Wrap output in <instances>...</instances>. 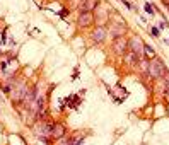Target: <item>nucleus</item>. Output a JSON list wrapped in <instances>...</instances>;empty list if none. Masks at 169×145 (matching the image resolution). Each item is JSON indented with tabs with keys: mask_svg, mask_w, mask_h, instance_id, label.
<instances>
[{
	"mask_svg": "<svg viewBox=\"0 0 169 145\" xmlns=\"http://www.w3.org/2000/svg\"><path fill=\"white\" fill-rule=\"evenodd\" d=\"M128 46H130L132 53H135V55H137L138 60L143 56V44H142V39H140V38H132L130 43H128Z\"/></svg>",
	"mask_w": 169,
	"mask_h": 145,
	"instance_id": "obj_2",
	"label": "nucleus"
},
{
	"mask_svg": "<svg viewBox=\"0 0 169 145\" xmlns=\"http://www.w3.org/2000/svg\"><path fill=\"white\" fill-rule=\"evenodd\" d=\"M143 53H145V56H147V58H154V56H155L154 48H150V46H147V44H143Z\"/></svg>",
	"mask_w": 169,
	"mask_h": 145,
	"instance_id": "obj_10",
	"label": "nucleus"
},
{
	"mask_svg": "<svg viewBox=\"0 0 169 145\" xmlns=\"http://www.w3.org/2000/svg\"><path fill=\"white\" fill-rule=\"evenodd\" d=\"M77 22H79L80 27H89V26L94 22V15H92V12H80Z\"/></svg>",
	"mask_w": 169,
	"mask_h": 145,
	"instance_id": "obj_3",
	"label": "nucleus"
},
{
	"mask_svg": "<svg viewBox=\"0 0 169 145\" xmlns=\"http://www.w3.org/2000/svg\"><path fill=\"white\" fill-rule=\"evenodd\" d=\"M65 133H67V130H65V126H63L62 123L51 125V137H55V138H63Z\"/></svg>",
	"mask_w": 169,
	"mask_h": 145,
	"instance_id": "obj_6",
	"label": "nucleus"
},
{
	"mask_svg": "<svg viewBox=\"0 0 169 145\" xmlns=\"http://www.w3.org/2000/svg\"><path fill=\"white\" fill-rule=\"evenodd\" d=\"M147 72L150 73L154 79H161V77H164L168 70H166V65L161 62V60H157V58H154L150 63H149V68H147Z\"/></svg>",
	"mask_w": 169,
	"mask_h": 145,
	"instance_id": "obj_1",
	"label": "nucleus"
},
{
	"mask_svg": "<svg viewBox=\"0 0 169 145\" xmlns=\"http://www.w3.org/2000/svg\"><path fill=\"white\" fill-rule=\"evenodd\" d=\"M145 10H147L150 15H154V9H152V5H150V3H145Z\"/></svg>",
	"mask_w": 169,
	"mask_h": 145,
	"instance_id": "obj_12",
	"label": "nucleus"
},
{
	"mask_svg": "<svg viewBox=\"0 0 169 145\" xmlns=\"http://www.w3.org/2000/svg\"><path fill=\"white\" fill-rule=\"evenodd\" d=\"M106 34H108V31H106L102 26H99V27L94 29V33H92V39H94L96 43H102V41L106 39Z\"/></svg>",
	"mask_w": 169,
	"mask_h": 145,
	"instance_id": "obj_7",
	"label": "nucleus"
},
{
	"mask_svg": "<svg viewBox=\"0 0 169 145\" xmlns=\"http://www.w3.org/2000/svg\"><path fill=\"white\" fill-rule=\"evenodd\" d=\"M127 48H128V43H127L121 36L116 38V41L113 43V50H114V53H116V55H120V56H123V55H125Z\"/></svg>",
	"mask_w": 169,
	"mask_h": 145,
	"instance_id": "obj_4",
	"label": "nucleus"
},
{
	"mask_svg": "<svg viewBox=\"0 0 169 145\" xmlns=\"http://www.w3.org/2000/svg\"><path fill=\"white\" fill-rule=\"evenodd\" d=\"M159 27H161V29H166V27H168V22H166V21H162V22L159 24Z\"/></svg>",
	"mask_w": 169,
	"mask_h": 145,
	"instance_id": "obj_13",
	"label": "nucleus"
},
{
	"mask_svg": "<svg viewBox=\"0 0 169 145\" xmlns=\"http://www.w3.org/2000/svg\"><path fill=\"white\" fill-rule=\"evenodd\" d=\"M84 5H80V12H91L96 5H98V0H82Z\"/></svg>",
	"mask_w": 169,
	"mask_h": 145,
	"instance_id": "obj_8",
	"label": "nucleus"
},
{
	"mask_svg": "<svg viewBox=\"0 0 169 145\" xmlns=\"http://www.w3.org/2000/svg\"><path fill=\"white\" fill-rule=\"evenodd\" d=\"M34 132H36L38 137H50V135H51V126H50L48 123L41 121V123H38V125L34 126Z\"/></svg>",
	"mask_w": 169,
	"mask_h": 145,
	"instance_id": "obj_5",
	"label": "nucleus"
},
{
	"mask_svg": "<svg viewBox=\"0 0 169 145\" xmlns=\"http://www.w3.org/2000/svg\"><path fill=\"white\" fill-rule=\"evenodd\" d=\"M152 34H154V36H159V29H157V27H152Z\"/></svg>",
	"mask_w": 169,
	"mask_h": 145,
	"instance_id": "obj_14",
	"label": "nucleus"
},
{
	"mask_svg": "<svg viewBox=\"0 0 169 145\" xmlns=\"http://www.w3.org/2000/svg\"><path fill=\"white\" fill-rule=\"evenodd\" d=\"M109 31H111V34H113V36L120 38L121 34H123V33H125V26H113V27H111Z\"/></svg>",
	"mask_w": 169,
	"mask_h": 145,
	"instance_id": "obj_9",
	"label": "nucleus"
},
{
	"mask_svg": "<svg viewBox=\"0 0 169 145\" xmlns=\"http://www.w3.org/2000/svg\"><path fill=\"white\" fill-rule=\"evenodd\" d=\"M164 89H166V91L169 89V73L164 75Z\"/></svg>",
	"mask_w": 169,
	"mask_h": 145,
	"instance_id": "obj_11",
	"label": "nucleus"
}]
</instances>
